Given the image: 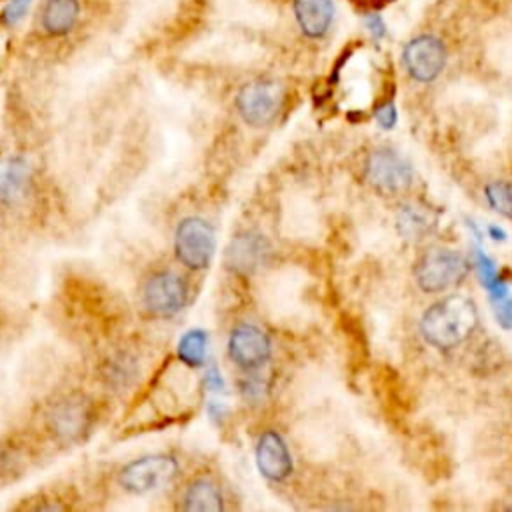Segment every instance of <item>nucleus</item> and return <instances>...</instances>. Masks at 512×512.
<instances>
[{"instance_id":"obj_25","label":"nucleus","mask_w":512,"mask_h":512,"mask_svg":"<svg viewBox=\"0 0 512 512\" xmlns=\"http://www.w3.org/2000/svg\"><path fill=\"white\" fill-rule=\"evenodd\" d=\"M206 384H208L210 390H220V388H222V378H220V372H218L216 368L208 370V374H206Z\"/></svg>"},{"instance_id":"obj_18","label":"nucleus","mask_w":512,"mask_h":512,"mask_svg":"<svg viewBox=\"0 0 512 512\" xmlns=\"http://www.w3.org/2000/svg\"><path fill=\"white\" fill-rule=\"evenodd\" d=\"M100 376L110 390H126L138 378V360L126 350L112 352L102 360Z\"/></svg>"},{"instance_id":"obj_16","label":"nucleus","mask_w":512,"mask_h":512,"mask_svg":"<svg viewBox=\"0 0 512 512\" xmlns=\"http://www.w3.org/2000/svg\"><path fill=\"white\" fill-rule=\"evenodd\" d=\"M332 0H294V16L304 36L322 38L334 22Z\"/></svg>"},{"instance_id":"obj_3","label":"nucleus","mask_w":512,"mask_h":512,"mask_svg":"<svg viewBox=\"0 0 512 512\" xmlns=\"http://www.w3.org/2000/svg\"><path fill=\"white\" fill-rule=\"evenodd\" d=\"M180 474V462L174 454L152 452L128 460L116 472V484L122 492L142 496L170 484Z\"/></svg>"},{"instance_id":"obj_8","label":"nucleus","mask_w":512,"mask_h":512,"mask_svg":"<svg viewBox=\"0 0 512 512\" xmlns=\"http://www.w3.org/2000/svg\"><path fill=\"white\" fill-rule=\"evenodd\" d=\"M364 180L380 194L396 196L412 186L414 172L410 162L394 148H374L364 160Z\"/></svg>"},{"instance_id":"obj_22","label":"nucleus","mask_w":512,"mask_h":512,"mask_svg":"<svg viewBox=\"0 0 512 512\" xmlns=\"http://www.w3.org/2000/svg\"><path fill=\"white\" fill-rule=\"evenodd\" d=\"M32 2H34V0H10V2L2 8V12H0V22L6 24V26L18 24V22L28 14Z\"/></svg>"},{"instance_id":"obj_1","label":"nucleus","mask_w":512,"mask_h":512,"mask_svg":"<svg viewBox=\"0 0 512 512\" xmlns=\"http://www.w3.org/2000/svg\"><path fill=\"white\" fill-rule=\"evenodd\" d=\"M480 314L472 298L448 294L430 304L420 318L422 338L440 352L462 346L478 328Z\"/></svg>"},{"instance_id":"obj_11","label":"nucleus","mask_w":512,"mask_h":512,"mask_svg":"<svg viewBox=\"0 0 512 512\" xmlns=\"http://www.w3.org/2000/svg\"><path fill=\"white\" fill-rule=\"evenodd\" d=\"M34 188V166L20 152L0 154V208L20 206Z\"/></svg>"},{"instance_id":"obj_4","label":"nucleus","mask_w":512,"mask_h":512,"mask_svg":"<svg viewBox=\"0 0 512 512\" xmlns=\"http://www.w3.org/2000/svg\"><path fill=\"white\" fill-rule=\"evenodd\" d=\"M468 270L470 262L466 256L444 246L426 248L412 268L418 288L428 294L446 292L458 286L466 278Z\"/></svg>"},{"instance_id":"obj_21","label":"nucleus","mask_w":512,"mask_h":512,"mask_svg":"<svg viewBox=\"0 0 512 512\" xmlns=\"http://www.w3.org/2000/svg\"><path fill=\"white\" fill-rule=\"evenodd\" d=\"M490 298H492V308L498 324L504 328H512V296L508 294V290Z\"/></svg>"},{"instance_id":"obj_26","label":"nucleus","mask_w":512,"mask_h":512,"mask_svg":"<svg viewBox=\"0 0 512 512\" xmlns=\"http://www.w3.org/2000/svg\"><path fill=\"white\" fill-rule=\"evenodd\" d=\"M488 234H490L496 242H502V240L506 238V232L500 230V228H496V226H490V228H488Z\"/></svg>"},{"instance_id":"obj_15","label":"nucleus","mask_w":512,"mask_h":512,"mask_svg":"<svg viewBox=\"0 0 512 512\" xmlns=\"http://www.w3.org/2000/svg\"><path fill=\"white\" fill-rule=\"evenodd\" d=\"M80 18V0H46L40 10V28L46 36H68Z\"/></svg>"},{"instance_id":"obj_10","label":"nucleus","mask_w":512,"mask_h":512,"mask_svg":"<svg viewBox=\"0 0 512 512\" xmlns=\"http://www.w3.org/2000/svg\"><path fill=\"white\" fill-rule=\"evenodd\" d=\"M228 358L242 370H258L262 368L272 352V344L268 334L256 324L242 322L230 330L228 336Z\"/></svg>"},{"instance_id":"obj_19","label":"nucleus","mask_w":512,"mask_h":512,"mask_svg":"<svg viewBox=\"0 0 512 512\" xmlns=\"http://www.w3.org/2000/svg\"><path fill=\"white\" fill-rule=\"evenodd\" d=\"M178 360L188 368H202L208 356V334L206 330L192 328L184 332L176 344Z\"/></svg>"},{"instance_id":"obj_23","label":"nucleus","mask_w":512,"mask_h":512,"mask_svg":"<svg viewBox=\"0 0 512 512\" xmlns=\"http://www.w3.org/2000/svg\"><path fill=\"white\" fill-rule=\"evenodd\" d=\"M374 116H376V122H378L382 128L390 130V128L394 126V122H396V110H394V104H392V102H386V104L378 106V108H376V112H374Z\"/></svg>"},{"instance_id":"obj_13","label":"nucleus","mask_w":512,"mask_h":512,"mask_svg":"<svg viewBox=\"0 0 512 512\" xmlns=\"http://www.w3.org/2000/svg\"><path fill=\"white\" fill-rule=\"evenodd\" d=\"M254 456L258 472L270 482H284L294 470L290 450L276 430H266L258 436Z\"/></svg>"},{"instance_id":"obj_2","label":"nucleus","mask_w":512,"mask_h":512,"mask_svg":"<svg viewBox=\"0 0 512 512\" xmlns=\"http://www.w3.org/2000/svg\"><path fill=\"white\" fill-rule=\"evenodd\" d=\"M96 424V410L82 394H68L54 400L44 416L46 432L60 446H74L82 442Z\"/></svg>"},{"instance_id":"obj_20","label":"nucleus","mask_w":512,"mask_h":512,"mask_svg":"<svg viewBox=\"0 0 512 512\" xmlns=\"http://www.w3.org/2000/svg\"><path fill=\"white\" fill-rule=\"evenodd\" d=\"M484 196L494 212L512 218V182L494 180L484 188Z\"/></svg>"},{"instance_id":"obj_9","label":"nucleus","mask_w":512,"mask_h":512,"mask_svg":"<svg viewBox=\"0 0 512 512\" xmlns=\"http://www.w3.org/2000/svg\"><path fill=\"white\" fill-rule=\"evenodd\" d=\"M402 64L416 82L436 80L446 66V46L432 34L412 38L402 50Z\"/></svg>"},{"instance_id":"obj_17","label":"nucleus","mask_w":512,"mask_h":512,"mask_svg":"<svg viewBox=\"0 0 512 512\" xmlns=\"http://www.w3.org/2000/svg\"><path fill=\"white\" fill-rule=\"evenodd\" d=\"M180 508L188 512H220L224 510L222 490L210 476H198L184 486Z\"/></svg>"},{"instance_id":"obj_12","label":"nucleus","mask_w":512,"mask_h":512,"mask_svg":"<svg viewBox=\"0 0 512 512\" xmlns=\"http://www.w3.org/2000/svg\"><path fill=\"white\" fill-rule=\"evenodd\" d=\"M270 254L268 238L256 230H242L232 236L224 250V266L238 274L250 276L258 272Z\"/></svg>"},{"instance_id":"obj_7","label":"nucleus","mask_w":512,"mask_h":512,"mask_svg":"<svg viewBox=\"0 0 512 512\" xmlns=\"http://www.w3.org/2000/svg\"><path fill=\"white\" fill-rule=\"evenodd\" d=\"M286 88L274 78H258L246 82L236 94V110L252 128L270 126L282 112Z\"/></svg>"},{"instance_id":"obj_5","label":"nucleus","mask_w":512,"mask_h":512,"mask_svg":"<svg viewBox=\"0 0 512 512\" xmlns=\"http://www.w3.org/2000/svg\"><path fill=\"white\" fill-rule=\"evenodd\" d=\"M188 294V282L182 274L170 268L154 270L140 286V304L148 316L168 320L186 308Z\"/></svg>"},{"instance_id":"obj_14","label":"nucleus","mask_w":512,"mask_h":512,"mask_svg":"<svg viewBox=\"0 0 512 512\" xmlns=\"http://www.w3.org/2000/svg\"><path fill=\"white\" fill-rule=\"evenodd\" d=\"M438 226V212L420 204L408 202L396 212V230L408 242H422Z\"/></svg>"},{"instance_id":"obj_6","label":"nucleus","mask_w":512,"mask_h":512,"mask_svg":"<svg viewBox=\"0 0 512 512\" xmlns=\"http://www.w3.org/2000/svg\"><path fill=\"white\" fill-rule=\"evenodd\" d=\"M174 258L192 272L206 270L216 252V230L202 216H186L174 228Z\"/></svg>"},{"instance_id":"obj_24","label":"nucleus","mask_w":512,"mask_h":512,"mask_svg":"<svg viewBox=\"0 0 512 512\" xmlns=\"http://www.w3.org/2000/svg\"><path fill=\"white\" fill-rule=\"evenodd\" d=\"M366 28L370 30V34L374 36V38H380V36H384V24H382V20H380V16H376V14H372V16H366Z\"/></svg>"}]
</instances>
